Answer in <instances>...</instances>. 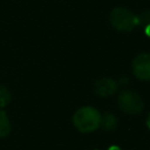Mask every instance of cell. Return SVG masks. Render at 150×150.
<instances>
[{"mask_svg": "<svg viewBox=\"0 0 150 150\" xmlns=\"http://www.w3.org/2000/svg\"><path fill=\"white\" fill-rule=\"evenodd\" d=\"M117 104H118V108L128 115L139 114L144 107V102L142 97L136 91H132V90L122 91L117 97Z\"/></svg>", "mask_w": 150, "mask_h": 150, "instance_id": "cell-3", "label": "cell"}, {"mask_svg": "<svg viewBox=\"0 0 150 150\" xmlns=\"http://www.w3.org/2000/svg\"><path fill=\"white\" fill-rule=\"evenodd\" d=\"M117 90V83L109 77H101L94 83V91L96 95L105 97L111 96Z\"/></svg>", "mask_w": 150, "mask_h": 150, "instance_id": "cell-5", "label": "cell"}, {"mask_svg": "<svg viewBox=\"0 0 150 150\" xmlns=\"http://www.w3.org/2000/svg\"><path fill=\"white\" fill-rule=\"evenodd\" d=\"M138 19V25L145 27L146 25H150V9H145L143 12L139 13V15H137Z\"/></svg>", "mask_w": 150, "mask_h": 150, "instance_id": "cell-9", "label": "cell"}, {"mask_svg": "<svg viewBox=\"0 0 150 150\" xmlns=\"http://www.w3.org/2000/svg\"><path fill=\"white\" fill-rule=\"evenodd\" d=\"M11 131V122L7 114L4 110H0V138L6 137Z\"/></svg>", "mask_w": 150, "mask_h": 150, "instance_id": "cell-7", "label": "cell"}, {"mask_svg": "<svg viewBox=\"0 0 150 150\" xmlns=\"http://www.w3.org/2000/svg\"><path fill=\"white\" fill-rule=\"evenodd\" d=\"M109 21L114 28L121 32H130L138 25L137 15L124 7H116L110 12Z\"/></svg>", "mask_w": 150, "mask_h": 150, "instance_id": "cell-2", "label": "cell"}, {"mask_svg": "<svg viewBox=\"0 0 150 150\" xmlns=\"http://www.w3.org/2000/svg\"><path fill=\"white\" fill-rule=\"evenodd\" d=\"M144 33L146 34V36L150 38V25H146V26L144 27Z\"/></svg>", "mask_w": 150, "mask_h": 150, "instance_id": "cell-10", "label": "cell"}, {"mask_svg": "<svg viewBox=\"0 0 150 150\" xmlns=\"http://www.w3.org/2000/svg\"><path fill=\"white\" fill-rule=\"evenodd\" d=\"M101 114L93 107H82L74 112L73 123L81 132H93L100 127Z\"/></svg>", "mask_w": 150, "mask_h": 150, "instance_id": "cell-1", "label": "cell"}, {"mask_svg": "<svg viewBox=\"0 0 150 150\" xmlns=\"http://www.w3.org/2000/svg\"><path fill=\"white\" fill-rule=\"evenodd\" d=\"M117 125V118L114 114L111 112H104L103 115H101V120H100V127L104 130V131H111L116 128Z\"/></svg>", "mask_w": 150, "mask_h": 150, "instance_id": "cell-6", "label": "cell"}, {"mask_svg": "<svg viewBox=\"0 0 150 150\" xmlns=\"http://www.w3.org/2000/svg\"><path fill=\"white\" fill-rule=\"evenodd\" d=\"M94 150H95V149H94Z\"/></svg>", "mask_w": 150, "mask_h": 150, "instance_id": "cell-13", "label": "cell"}, {"mask_svg": "<svg viewBox=\"0 0 150 150\" xmlns=\"http://www.w3.org/2000/svg\"><path fill=\"white\" fill-rule=\"evenodd\" d=\"M11 102V91L7 87L0 86V108L6 107Z\"/></svg>", "mask_w": 150, "mask_h": 150, "instance_id": "cell-8", "label": "cell"}, {"mask_svg": "<svg viewBox=\"0 0 150 150\" xmlns=\"http://www.w3.org/2000/svg\"><path fill=\"white\" fill-rule=\"evenodd\" d=\"M146 127H148L149 130H150V112H149V115H148V117H146Z\"/></svg>", "mask_w": 150, "mask_h": 150, "instance_id": "cell-11", "label": "cell"}, {"mask_svg": "<svg viewBox=\"0 0 150 150\" xmlns=\"http://www.w3.org/2000/svg\"><path fill=\"white\" fill-rule=\"evenodd\" d=\"M132 71L139 80H150V54H138L132 61Z\"/></svg>", "mask_w": 150, "mask_h": 150, "instance_id": "cell-4", "label": "cell"}, {"mask_svg": "<svg viewBox=\"0 0 150 150\" xmlns=\"http://www.w3.org/2000/svg\"><path fill=\"white\" fill-rule=\"evenodd\" d=\"M108 150H121V149H120L117 145H112V146H110Z\"/></svg>", "mask_w": 150, "mask_h": 150, "instance_id": "cell-12", "label": "cell"}]
</instances>
